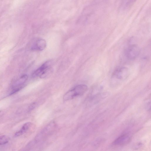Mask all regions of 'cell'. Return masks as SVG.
Masks as SVG:
<instances>
[{
    "mask_svg": "<svg viewBox=\"0 0 151 151\" xmlns=\"http://www.w3.org/2000/svg\"><path fill=\"white\" fill-rule=\"evenodd\" d=\"M9 140V137L6 135L0 136V145H4L8 143Z\"/></svg>",
    "mask_w": 151,
    "mask_h": 151,
    "instance_id": "10",
    "label": "cell"
},
{
    "mask_svg": "<svg viewBox=\"0 0 151 151\" xmlns=\"http://www.w3.org/2000/svg\"><path fill=\"white\" fill-rule=\"evenodd\" d=\"M2 113V112L1 111H0V116L1 115Z\"/></svg>",
    "mask_w": 151,
    "mask_h": 151,
    "instance_id": "12",
    "label": "cell"
},
{
    "mask_svg": "<svg viewBox=\"0 0 151 151\" xmlns=\"http://www.w3.org/2000/svg\"><path fill=\"white\" fill-rule=\"evenodd\" d=\"M146 108L147 110L149 111L150 110V101H148L146 103Z\"/></svg>",
    "mask_w": 151,
    "mask_h": 151,
    "instance_id": "11",
    "label": "cell"
},
{
    "mask_svg": "<svg viewBox=\"0 0 151 151\" xmlns=\"http://www.w3.org/2000/svg\"><path fill=\"white\" fill-rule=\"evenodd\" d=\"M28 76L26 75H23L21 77L15 81L13 83L12 88L19 87H23L24 83L28 79Z\"/></svg>",
    "mask_w": 151,
    "mask_h": 151,
    "instance_id": "7",
    "label": "cell"
},
{
    "mask_svg": "<svg viewBox=\"0 0 151 151\" xmlns=\"http://www.w3.org/2000/svg\"><path fill=\"white\" fill-rule=\"evenodd\" d=\"M31 124V122H29L25 123L21 129L15 133V136L18 137L24 133L29 128Z\"/></svg>",
    "mask_w": 151,
    "mask_h": 151,
    "instance_id": "8",
    "label": "cell"
},
{
    "mask_svg": "<svg viewBox=\"0 0 151 151\" xmlns=\"http://www.w3.org/2000/svg\"><path fill=\"white\" fill-rule=\"evenodd\" d=\"M140 49L136 45H132L129 46L126 50L125 55L127 58L130 60L134 59L139 55Z\"/></svg>",
    "mask_w": 151,
    "mask_h": 151,
    "instance_id": "3",
    "label": "cell"
},
{
    "mask_svg": "<svg viewBox=\"0 0 151 151\" xmlns=\"http://www.w3.org/2000/svg\"><path fill=\"white\" fill-rule=\"evenodd\" d=\"M52 63L51 60L45 62L34 72L32 74L33 76L40 77L47 69L51 67Z\"/></svg>",
    "mask_w": 151,
    "mask_h": 151,
    "instance_id": "5",
    "label": "cell"
},
{
    "mask_svg": "<svg viewBox=\"0 0 151 151\" xmlns=\"http://www.w3.org/2000/svg\"><path fill=\"white\" fill-rule=\"evenodd\" d=\"M88 89L87 86L84 84L79 85L75 86L67 92L63 96L64 101H68L84 94Z\"/></svg>",
    "mask_w": 151,
    "mask_h": 151,
    "instance_id": "2",
    "label": "cell"
},
{
    "mask_svg": "<svg viewBox=\"0 0 151 151\" xmlns=\"http://www.w3.org/2000/svg\"><path fill=\"white\" fill-rule=\"evenodd\" d=\"M131 139V137L127 133H123L117 137L113 142L112 145L115 146L124 145L128 143Z\"/></svg>",
    "mask_w": 151,
    "mask_h": 151,
    "instance_id": "4",
    "label": "cell"
},
{
    "mask_svg": "<svg viewBox=\"0 0 151 151\" xmlns=\"http://www.w3.org/2000/svg\"><path fill=\"white\" fill-rule=\"evenodd\" d=\"M46 46V42L45 40L39 38L37 40L32 49L33 50L42 51L45 48Z\"/></svg>",
    "mask_w": 151,
    "mask_h": 151,
    "instance_id": "6",
    "label": "cell"
},
{
    "mask_svg": "<svg viewBox=\"0 0 151 151\" xmlns=\"http://www.w3.org/2000/svg\"><path fill=\"white\" fill-rule=\"evenodd\" d=\"M129 74V70L127 68L123 67L116 68L111 76V84L113 85H116L126 80Z\"/></svg>",
    "mask_w": 151,
    "mask_h": 151,
    "instance_id": "1",
    "label": "cell"
},
{
    "mask_svg": "<svg viewBox=\"0 0 151 151\" xmlns=\"http://www.w3.org/2000/svg\"><path fill=\"white\" fill-rule=\"evenodd\" d=\"M136 0H124L123 5L124 9H128L131 7Z\"/></svg>",
    "mask_w": 151,
    "mask_h": 151,
    "instance_id": "9",
    "label": "cell"
}]
</instances>
